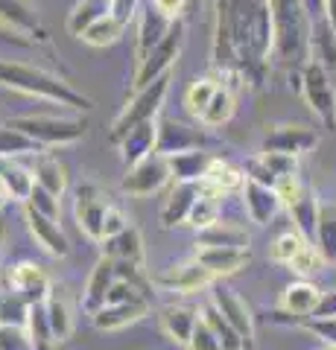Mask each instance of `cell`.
<instances>
[{"mask_svg": "<svg viewBox=\"0 0 336 350\" xmlns=\"http://www.w3.org/2000/svg\"><path fill=\"white\" fill-rule=\"evenodd\" d=\"M272 12L275 47L272 59L287 68H305L310 62V41H313V18L305 0H266Z\"/></svg>", "mask_w": 336, "mask_h": 350, "instance_id": "obj_3", "label": "cell"}, {"mask_svg": "<svg viewBox=\"0 0 336 350\" xmlns=\"http://www.w3.org/2000/svg\"><path fill=\"white\" fill-rule=\"evenodd\" d=\"M138 36H135V64L144 62L149 53H153L161 41H164V36L170 32L172 27V18H167L164 12H158V9L153 3L140 6L138 9ZM179 21V18H176Z\"/></svg>", "mask_w": 336, "mask_h": 350, "instance_id": "obj_18", "label": "cell"}, {"mask_svg": "<svg viewBox=\"0 0 336 350\" xmlns=\"http://www.w3.org/2000/svg\"><path fill=\"white\" fill-rule=\"evenodd\" d=\"M199 199V184L193 181H172V190L167 193L164 204H161V228H167V231H172V228L179 225H188V216L193 211V202Z\"/></svg>", "mask_w": 336, "mask_h": 350, "instance_id": "obj_23", "label": "cell"}, {"mask_svg": "<svg viewBox=\"0 0 336 350\" xmlns=\"http://www.w3.org/2000/svg\"><path fill=\"white\" fill-rule=\"evenodd\" d=\"M305 6L313 21H316V15H322V0H305Z\"/></svg>", "mask_w": 336, "mask_h": 350, "instance_id": "obj_56", "label": "cell"}, {"mask_svg": "<svg viewBox=\"0 0 336 350\" xmlns=\"http://www.w3.org/2000/svg\"><path fill=\"white\" fill-rule=\"evenodd\" d=\"M211 304L220 310L222 319L237 330V336L246 342V347L252 350V345H255V315H252V310H248V304L229 286H214Z\"/></svg>", "mask_w": 336, "mask_h": 350, "instance_id": "obj_15", "label": "cell"}, {"mask_svg": "<svg viewBox=\"0 0 336 350\" xmlns=\"http://www.w3.org/2000/svg\"><path fill=\"white\" fill-rule=\"evenodd\" d=\"M0 350H32L29 336H27L24 327L0 324Z\"/></svg>", "mask_w": 336, "mask_h": 350, "instance_id": "obj_50", "label": "cell"}, {"mask_svg": "<svg viewBox=\"0 0 336 350\" xmlns=\"http://www.w3.org/2000/svg\"><path fill=\"white\" fill-rule=\"evenodd\" d=\"M196 257L216 280L231 278L243 271L252 262V248H234V245H196Z\"/></svg>", "mask_w": 336, "mask_h": 350, "instance_id": "obj_17", "label": "cell"}, {"mask_svg": "<svg viewBox=\"0 0 336 350\" xmlns=\"http://www.w3.org/2000/svg\"><path fill=\"white\" fill-rule=\"evenodd\" d=\"M149 283L161 292H170V295H193V292L214 286L216 278L196 257H188V260L167 262L164 269H158L155 275H149Z\"/></svg>", "mask_w": 336, "mask_h": 350, "instance_id": "obj_9", "label": "cell"}, {"mask_svg": "<svg viewBox=\"0 0 336 350\" xmlns=\"http://www.w3.org/2000/svg\"><path fill=\"white\" fill-rule=\"evenodd\" d=\"M155 140H158V120H149V123L135 126L129 135L117 144V152H120L123 167H132V163L144 161L146 155L155 152Z\"/></svg>", "mask_w": 336, "mask_h": 350, "instance_id": "obj_27", "label": "cell"}, {"mask_svg": "<svg viewBox=\"0 0 336 350\" xmlns=\"http://www.w3.org/2000/svg\"><path fill=\"white\" fill-rule=\"evenodd\" d=\"M310 53H313V59H316V62H322V68L331 73V79L336 85V32H333V27L324 18H322V24L313 21Z\"/></svg>", "mask_w": 336, "mask_h": 350, "instance_id": "obj_35", "label": "cell"}, {"mask_svg": "<svg viewBox=\"0 0 336 350\" xmlns=\"http://www.w3.org/2000/svg\"><path fill=\"white\" fill-rule=\"evenodd\" d=\"M305 245H307V239L301 237L296 228H292V231H284V234L275 237L272 248H269V257H272L275 262H281V266H289V262L298 257V251L305 248Z\"/></svg>", "mask_w": 336, "mask_h": 350, "instance_id": "obj_44", "label": "cell"}, {"mask_svg": "<svg viewBox=\"0 0 336 350\" xmlns=\"http://www.w3.org/2000/svg\"><path fill=\"white\" fill-rule=\"evenodd\" d=\"M24 219H27V228H29V237L36 239V245L41 251H47L50 257H68L70 254V243L68 237L62 231V219H53V216H44L38 211L24 204Z\"/></svg>", "mask_w": 336, "mask_h": 350, "instance_id": "obj_19", "label": "cell"}, {"mask_svg": "<svg viewBox=\"0 0 336 350\" xmlns=\"http://www.w3.org/2000/svg\"><path fill=\"white\" fill-rule=\"evenodd\" d=\"M6 286H12L21 298H27L29 304H44L53 289V280L47 278V271L41 266L24 260V262H15V266L6 271Z\"/></svg>", "mask_w": 336, "mask_h": 350, "instance_id": "obj_21", "label": "cell"}, {"mask_svg": "<svg viewBox=\"0 0 336 350\" xmlns=\"http://www.w3.org/2000/svg\"><path fill=\"white\" fill-rule=\"evenodd\" d=\"M322 18L336 29V0H322Z\"/></svg>", "mask_w": 336, "mask_h": 350, "instance_id": "obj_55", "label": "cell"}, {"mask_svg": "<svg viewBox=\"0 0 336 350\" xmlns=\"http://www.w3.org/2000/svg\"><path fill=\"white\" fill-rule=\"evenodd\" d=\"M313 245L319 248V254L324 257L328 266H336V204H322Z\"/></svg>", "mask_w": 336, "mask_h": 350, "instance_id": "obj_38", "label": "cell"}, {"mask_svg": "<svg viewBox=\"0 0 336 350\" xmlns=\"http://www.w3.org/2000/svg\"><path fill=\"white\" fill-rule=\"evenodd\" d=\"M170 82H172V73H164L161 79L149 82L146 88H140V91H132L129 103L120 108V114L112 120V129H108V140H112L114 146L120 144L135 126L158 120L161 105H164L167 94H170Z\"/></svg>", "mask_w": 336, "mask_h": 350, "instance_id": "obj_4", "label": "cell"}, {"mask_svg": "<svg viewBox=\"0 0 336 350\" xmlns=\"http://www.w3.org/2000/svg\"><path fill=\"white\" fill-rule=\"evenodd\" d=\"M108 12H112V0H77L68 12V32L82 38V32Z\"/></svg>", "mask_w": 336, "mask_h": 350, "instance_id": "obj_36", "label": "cell"}, {"mask_svg": "<svg viewBox=\"0 0 336 350\" xmlns=\"http://www.w3.org/2000/svg\"><path fill=\"white\" fill-rule=\"evenodd\" d=\"M32 172H36V184H41V187L50 190V193H56L59 199H62L64 193H68V184H70V178H68V167H64L59 158L38 152Z\"/></svg>", "mask_w": 336, "mask_h": 350, "instance_id": "obj_34", "label": "cell"}, {"mask_svg": "<svg viewBox=\"0 0 336 350\" xmlns=\"http://www.w3.org/2000/svg\"><path fill=\"white\" fill-rule=\"evenodd\" d=\"M170 181H172V175H170L167 155L153 152V155H146L144 161H138V163H132V167H126L123 181H120V190L126 196H132V199H146V196L161 193Z\"/></svg>", "mask_w": 336, "mask_h": 350, "instance_id": "obj_10", "label": "cell"}, {"mask_svg": "<svg viewBox=\"0 0 336 350\" xmlns=\"http://www.w3.org/2000/svg\"><path fill=\"white\" fill-rule=\"evenodd\" d=\"M301 327L310 336H316L322 345L336 350V315H328V319H301Z\"/></svg>", "mask_w": 336, "mask_h": 350, "instance_id": "obj_49", "label": "cell"}, {"mask_svg": "<svg viewBox=\"0 0 336 350\" xmlns=\"http://www.w3.org/2000/svg\"><path fill=\"white\" fill-rule=\"evenodd\" d=\"M222 82V73L220 70H214L208 76H199V79H193L188 85V91H184V105H188V111L193 117H199L205 111V105L211 103V96L216 94V88H220Z\"/></svg>", "mask_w": 336, "mask_h": 350, "instance_id": "obj_41", "label": "cell"}, {"mask_svg": "<svg viewBox=\"0 0 336 350\" xmlns=\"http://www.w3.org/2000/svg\"><path fill=\"white\" fill-rule=\"evenodd\" d=\"M202 187H208V190H214V193H220L222 199L229 193H240L243 190V184H246V170H240V167H234V163H229V161H222V158H214L211 163H208V170H205V175H202Z\"/></svg>", "mask_w": 336, "mask_h": 350, "instance_id": "obj_28", "label": "cell"}, {"mask_svg": "<svg viewBox=\"0 0 336 350\" xmlns=\"http://www.w3.org/2000/svg\"><path fill=\"white\" fill-rule=\"evenodd\" d=\"M214 158L208 155L205 149H190V152H179V155H170L167 163H170V175L172 181H193L199 184L205 170Z\"/></svg>", "mask_w": 336, "mask_h": 350, "instance_id": "obj_33", "label": "cell"}, {"mask_svg": "<svg viewBox=\"0 0 336 350\" xmlns=\"http://www.w3.org/2000/svg\"><path fill=\"white\" fill-rule=\"evenodd\" d=\"M188 350H222V336L216 333V327L205 319V312L199 315L196 327H193V336L188 342Z\"/></svg>", "mask_w": 336, "mask_h": 350, "instance_id": "obj_46", "label": "cell"}, {"mask_svg": "<svg viewBox=\"0 0 336 350\" xmlns=\"http://www.w3.org/2000/svg\"><path fill=\"white\" fill-rule=\"evenodd\" d=\"M328 262H324V257L319 254V248L313 245V243H307L305 248L298 251V257L289 262V271H296V275H301V278H307V275H316V271H322Z\"/></svg>", "mask_w": 336, "mask_h": 350, "instance_id": "obj_47", "label": "cell"}, {"mask_svg": "<svg viewBox=\"0 0 336 350\" xmlns=\"http://www.w3.org/2000/svg\"><path fill=\"white\" fill-rule=\"evenodd\" d=\"M237 111V96H234V88L229 82H220L216 94L211 96V103L205 105V111L196 117L202 129H222Z\"/></svg>", "mask_w": 336, "mask_h": 350, "instance_id": "obj_30", "label": "cell"}, {"mask_svg": "<svg viewBox=\"0 0 336 350\" xmlns=\"http://www.w3.org/2000/svg\"><path fill=\"white\" fill-rule=\"evenodd\" d=\"M240 199H243V207H246V216L260 228L269 225L281 211H284L278 190L269 187V184H260L255 178H246L243 190H240Z\"/></svg>", "mask_w": 336, "mask_h": 350, "instance_id": "obj_20", "label": "cell"}, {"mask_svg": "<svg viewBox=\"0 0 336 350\" xmlns=\"http://www.w3.org/2000/svg\"><path fill=\"white\" fill-rule=\"evenodd\" d=\"M319 146V131L310 129V126H301V123H287V126H275L266 131L263 144L260 149H269V152H287V155H307Z\"/></svg>", "mask_w": 336, "mask_h": 350, "instance_id": "obj_16", "label": "cell"}, {"mask_svg": "<svg viewBox=\"0 0 336 350\" xmlns=\"http://www.w3.org/2000/svg\"><path fill=\"white\" fill-rule=\"evenodd\" d=\"M181 47H184V21L179 18V21H172V27L164 36V41H161L140 64H135L132 91H140V88H146L149 82L161 79L164 73H172V64H176L179 56H181Z\"/></svg>", "mask_w": 336, "mask_h": 350, "instance_id": "obj_8", "label": "cell"}, {"mask_svg": "<svg viewBox=\"0 0 336 350\" xmlns=\"http://www.w3.org/2000/svg\"><path fill=\"white\" fill-rule=\"evenodd\" d=\"M27 207H32V211H38V213H44V216H53V219H62V199L56 193H50L44 190L41 184H36L29 193V199L24 202Z\"/></svg>", "mask_w": 336, "mask_h": 350, "instance_id": "obj_48", "label": "cell"}, {"mask_svg": "<svg viewBox=\"0 0 336 350\" xmlns=\"http://www.w3.org/2000/svg\"><path fill=\"white\" fill-rule=\"evenodd\" d=\"M149 3H153L158 12H164L167 18H184L188 15V0H149Z\"/></svg>", "mask_w": 336, "mask_h": 350, "instance_id": "obj_52", "label": "cell"}, {"mask_svg": "<svg viewBox=\"0 0 336 350\" xmlns=\"http://www.w3.org/2000/svg\"><path fill=\"white\" fill-rule=\"evenodd\" d=\"M123 32H126V24H120V21L108 12L82 32V41L88 44V47H112L114 41L123 38Z\"/></svg>", "mask_w": 336, "mask_h": 350, "instance_id": "obj_42", "label": "cell"}, {"mask_svg": "<svg viewBox=\"0 0 336 350\" xmlns=\"http://www.w3.org/2000/svg\"><path fill=\"white\" fill-rule=\"evenodd\" d=\"M220 213H222V196L199 184V199L193 202V211L188 216V225L193 228V231H202V228L220 222Z\"/></svg>", "mask_w": 336, "mask_h": 350, "instance_id": "obj_37", "label": "cell"}, {"mask_svg": "<svg viewBox=\"0 0 336 350\" xmlns=\"http://www.w3.org/2000/svg\"><path fill=\"white\" fill-rule=\"evenodd\" d=\"M149 312H153L149 295H138V298L103 304L100 310L91 315V324L103 333H112V330H123V327H129V324H138L140 319H146Z\"/></svg>", "mask_w": 336, "mask_h": 350, "instance_id": "obj_12", "label": "cell"}, {"mask_svg": "<svg viewBox=\"0 0 336 350\" xmlns=\"http://www.w3.org/2000/svg\"><path fill=\"white\" fill-rule=\"evenodd\" d=\"M129 225V219H126V213L120 211V207H112L108 211V216H105V237H112V234H117V231H123V228Z\"/></svg>", "mask_w": 336, "mask_h": 350, "instance_id": "obj_53", "label": "cell"}, {"mask_svg": "<svg viewBox=\"0 0 336 350\" xmlns=\"http://www.w3.org/2000/svg\"><path fill=\"white\" fill-rule=\"evenodd\" d=\"M44 310H47V321H50V330H53V338H56V345L68 342L73 336V306L68 301V295H64L62 286H53L47 301H44Z\"/></svg>", "mask_w": 336, "mask_h": 350, "instance_id": "obj_29", "label": "cell"}, {"mask_svg": "<svg viewBox=\"0 0 336 350\" xmlns=\"http://www.w3.org/2000/svg\"><path fill=\"white\" fill-rule=\"evenodd\" d=\"M322 289L316 283L310 280H292L289 286L281 292V312L284 315H292V319H310L313 312H316V306L322 301Z\"/></svg>", "mask_w": 336, "mask_h": 350, "instance_id": "obj_26", "label": "cell"}, {"mask_svg": "<svg viewBox=\"0 0 336 350\" xmlns=\"http://www.w3.org/2000/svg\"><path fill=\"white\" fill-rule=\"evenodd\" d=\"M202 315V306H190V304H170L161 310V330L170 338L172 345L188 347L193 327H196Z\"/></svg>", "mask_w": 336, "mask_h": 350, "instance_id": "obj_24", "label": "cell"}, {"mask_svg": "<svg viewBox=\"0 0 336 350\" xmlns=\"http://www.w3.org/2000/svg\"><path fill=\"white\" fill-rule=\"evenodd\" d=\"M12 126L32 137L41 149L73 146L85 137V120L79 117H59V114H27L15 117Z\"/></svg>", "mask_w": 336, "mask_h": 350, "instance_id": "obj_5", "label": "cell"}, {"mask_svg": "<svg viewBox=\"0 0 336 350\" xmlns=\"http://www.w3.org/2000/svg\"><path fill=\"white\" fill-rule=\"evenodd\" d=\"M0 29L12 32L18 41L50 44L47 27L41 24L38 12L27 3V0H0Z\"/></svg>", "mask_w": 336, "mask_h": 350, "instance_id": "obj_11", "label": "cell"}, {"mask_svg": "<svg viewBox=\"0 0 336 350\" xmlns=\"http://www.w3.org/2000/svg\"><path fill=\"white\" fill-rule=\"evenodd\" d=\"M0 85L12 88L18 94L36 96V100H44L50 105L70 108V111H88V108H94L91 96L77 91V88L70 82H64L62 76L50 73L44 68H32V64H24V62L0 59Z\"/></svg>", "mask_w": 336, "mask_h": 350, "instance_id": "obj_2", "label": "cell"}, {"mask_svg": "<svg viewBox=\"0 0 336 350\" xmlns=\"http://www.w3.org/2000/svg\"><path fill=\"white\" fill-rule=\"evenodd\" d=\"M208 135L199 126H190L184 120L176 117H161L158 120V140H155V152L161 155H179V152H190V149H205Z\"/></svg>", "mask_w": 336, "mask_h": 350, "instance_id": "obj_13", "label": "cell"}, {"mask_svg": "<svg viewBox=\"0 0 336 350\" xmlns=\"http://www.w3.org/2000/svg\"><path fill=\"white\" fill-rule=\"evenodd\" d=\"M114 207L112 196H108L100 184L85 181L73 190V219H77L79 231L94 239V243H103L105 239V216Z\"/></svg>", "mask_w": 336, "mask_h": 350, "instance_id": "obj_7", "label": "cell"}, {"mask_svg": "<svg viewBox=\"0 0 336 350\" xmlns=\"http://www.w3.org/2000/svg\"><path fill=\"white\" fill-rule=\"evenodd\" d=\"M0 245H3V222H0Z\"/></svg>", "mask_w": 336, "mask_h": 350, "instance_id": "obj_58", "label": "cell"}, {"mask_svg": "<svg viewBox=\"0 0 336 350\" xmlns=\"http://www.w3.org/2000/svg\"><path fill=\"white\" fill-rule=\"evenodd\" d=\"M263 167L275 175V184L278 178H287V175H298V158L296 155H287V152H269V149H260L255 155Z\"/></svg>", "mask_w": 336, "mask_h": 350, "instance_id": "obj_45", "label": "cell"}, {"mask_svg": "<svg viewBox=\"0 0 336 350\" xmlns=\"http://www.w3.org/2000/svg\"><path fill=\"white\" fill-rule=\"evenodd\" d=\"M0 178H3L12 202H18V204H24L29 199L32 187H36V172H32L29 167H24L18 158L0 161Z\"/></svg>", "mask_w": 336, "mask_h": 350, "instance_id": "obj_31", "label": "cell"}, {"mask_svg": "<svg viewBox=\"0 0 336 350\" xmlns=\"http://www.w3.org/2000/svg\"><path fill=\"white\" fill-rule=\"evenodd\" d=\"M126 275V266L123 262H114L112 257H100L96 260V266L91 269L88 280H85V289H82V310L85 315H94L100 306L105 304L108 292H112V286L117 280H120Z\"/></svg>", "mask_w": 336, "mask_h": 350, "instance_id": "obj_14", "label": "cell"}, {"mask_svg": "<svg viewBox=\"0 0 336 350\" xmlns=\"http://www.w3.org/2000/svg\"><path fill=\"white\" fill-rule=\"evenodd\" d=\"M12 202V196H9V190H6V184H3V178H0V211Z\"/></svg>", "mask_w": 336, "mask_h": 350, "instance_id": "obj_57", "label": "cell"}, {"mask_svg": "<svg viewBox=\"0 0 336 350\" xmlns=\"http://www.w3.org/2000/svg\"><path fill=\"white\" fill-rule=\"evenodd\" d=\"M328 315H336V289L331 292H324L322 295V301L316 306V312L310 315V319H328Z\"/></svg>", "mask_w": 336, "mask_h": 350, "instance_id": "obj_54", "label": "cell"}, {"mask_svg": "<svg viewBox=\"0 0 336 350\" xmlns=\"http://www.w3.org/2000/svg\"><path fill=\"white\" fill-rule=\"evenodd\" d=\"M333 32H336V29H333Z\"/></svg>", "mask_w": 336, "mask_h": 350, "instance_id": "obj_59", "label": "cell"}, {"mask_svg": "<svg viewBox=\"0 0 336 350\" xmlns=\"http://www.w3.org/2000/svg\"><path fill=\"white\" fill-rule=\"evenodd\" d=\"M298 91L324 129H336V85L322 62L310 59L298 76Z\"/></svg>", "mask_w": 336, "mask_h": 350, "instance_id": "obj_6", "label": "cell"}, {"mask_svg": "<svg viewBox=\"0 0 336 350\" xmlns=\"http://www.w3.org/2000/svg\"><path fill=\"white\" fill-rule=\"evenodd\" d=\"M24 330H27V336H29L32 350H53V347H56V338H53V330H50L44 304H29Z\"/></svg>", "mask_w": 336, "mask_h": 350, "instance_id": "obj_39", "label": "cell"}, {"mask_svg": "<svg viewBox=\"0 0 336 350\" xmlns=\"http://www.w3.org/2000/svg\"><path fill=\"white\" fill-rule=\"evenodd\" d=\"M29 312V301L21 298L12 286H0V324L24 327Z\"/></svg>", "mask_w": 336, "mask_h": 350, "instance_id": "obj_43", "label": "cell"}, {"mask_svg": "<svg viewBox=\"0 0 336 350\" xmlns=\"http://www.w3.org/2000/svg\"><path fill=\"white\" fill-rule=\"evenodd\" d=\"M38 152H44V149H41L32 137H27L21 129H15L12 123L0 126V161L27 158V155H38Z\"/></svg>", "mask_w": 336, "mask_h": 350, "instance_id": "obj_40", "label": "cell"}, {"mask_svg": "<svg viewBox=\"0 0 336 350\" xmlns=\"http://www.w3.org/2000/svg\"><path fill=\"white\" fill-rule=\"evenodd\" d=\"M196 245H234V248H248L252 245V237H248V231L243 225L237 222H214L208 228H202V231H196Z\"/></svg>", "mask_w": 336, "mask_h": 350, "instance_id": "obj_32", "label": "cell"}, {"mask_svg": "<svg viewBox=\"0 0 336 350\" xmlns=\"http://www.w3.org/2000/svg\"><path fill=\"white\" fill-rule=\"evenodd\" d=\"M138 9H140V0H112V15L126 27L138 15Z\"/></svg>", "mask_w": 336, "mask_h": 350, "instance_id": "obj_51", "label": "cell"}, {"mask_svg": "<svg viewBox=\"0 0 336 350\" xmlns=\"http://www.w3.org/2000/svg\"><path fill=\"white\" fill-rule=\"evenodd\" d=\"M319 211H322V202H319V193L310 187V184H305V190H301L296 199H292L287 204V213L292 216V228L307 239V243H313L316 239V228H319Z\"/></svg>", "mask_w": 336, "mask_h": 350, "instance_id": "obj_25", "label": "cell"}, {"mask_svg": "<svg viewBox=\"0 0 336 350\" xmlns=\"http://www.w3.org/2000/svg\"><path fill=\"white\" fill-rule=\"evenodd\" d=\"M275 47L272 12L266 0H216L214 6V70L260 88Z\"/></svg>", "mask_w": 336, "mask_h": 350, "instance_id": "obj_1", "label": "cell"}, {"mask_svg": "<svg viewBox=\"0 0 336 350\" xmlns=\"http://www.w3.org/2000/svg\"><path fill=\"white\" fill-rule=\"evenodd\" d=\"M103 254L112 257L114 262H123V266H135L146 271V248H144V237H140L138 228L129 222L123 231H117L112 237L103 239Z\"/></svg>", "mask_w": 336, "mask_h": 350, "instance_id": "obj_22", "label": "cell"}]
</instances>
